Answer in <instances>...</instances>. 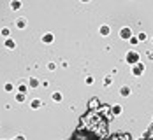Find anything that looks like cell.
Listing matches in <instances>:
<instances>
[{"mask_svg":"<svg viewBox=\"0 0 153 140\" xmlns=\"http://www.w3.org/2000/svg\"><path fill=\"white\" fill-rule=\"evenodd\" d=\"M14 98H16V102H18V103H23V102H25V100H27V95L16 93V95H14Z\"/></svg>","mask_w":153,"mask_h":140,"instance_id":"20","label":"cell"},{"mask_svg":"<svg viewBox=\"0 0 153 140\" xmlns=\"http://www.w3.org/2000/svg\"><path fill=\"white\" fill-rule=\"evenodd\" d=\"M122 112H123V107L120 105V103H114V105H111V114H113L114 117H116V116H120Z\"/></svg>","mask_w":153,"mask_h":140,"instance_id":"11","label":"cell"},{"mask_svg":"<svg viewBox=\"0 0 153 140\" xmlns=\"http://www.w3.org/2000/svg\"><path fill=\"white\" fill-rule=\"evenodd\" d=\"M125 63L130 65V67L141 63V54H139L137 51H127V54H125Z\"/></svg>","mask_w":153,"mask_h":140,"instance_id":"1","label":"cell"},{"mask_svg":"<svg viewBox=\"0 0 153 140\" xmlns=\"http://www.w3.org/2000/svg\"><path fill=\"white\" fill-rule=\"evenodd\" d=\"M28 82L27 81H19V84L16 86V93H21V95H28Z\"/></svg>","mask_w":153,"mask_h":140,"instance_id":"4","label":"cell"},{"mask_svg":"<svg viewBox=\"0 0 153 140\" xmlns=\"http://www.w3.org/2000/svg\"><path fill=\"white\" fill-rule=\"evenodd\" d=\"M41 84H42V88H48V86H49V81H42Z\"/></svg>","mask_w":153,"mask_h":140,"instance_id":"26","label":"cell"},{"mask_svg":"<svg viewBox=\"0 0 153 140\" xmlns=\"http://www.w3.org/2000/svg\"><path fill=\"white\" fill-rule=\"evenodd\" d=\"M137 39H139V42H144V40L148 39V35H146V32H139V33H137Z\"/></svg>","mask_w":153,"mask_h":140,"instance_id":"23","label":"cell"},{"mask_svg":"<svg viewBox=\"0 0 153 140\" xmlns=\"http://www.w3.org/2000/svg\"><path fill=\"white\" fill-rule=\"evenodd\" d=\"M9 7H11L13 11H19V9H21V2H19V0H13V2L9 4Z\"/></svg>","mask_w":153,"mask_h":140,"instance_id":"18","label":"cell"},{"mask_svg":"<svg viewBox=\"0 0 153 140\" xmlns=\"http://www.w3.org/2000/svg\"><path fill=\"white\" fill-rule=\"evenodd\" d=\"M99 35L100 37H109L111 35V26L109 25H100L99 26Z\"/></svg>","mask_w":153,"mask_h":140,"instance_id":"7","label":"cell"},{"mask_svg":"<svg viewBox=\"0 0 153 140\" xmlns=\"http://www.w3.org/2000/svg\"><path fill=\"white\" fill-rule=\"evenodd\" d=\"M144 70H146V67H144V63L141 62V63H137V65H134L130 72H132V75H134V77H141V75L144 74Z\"/></svg>","mask_w":153,"mask_h":140,"instance_id":"3","label":"cell"},{"mask_svg":"<svg viewBox=\"0 0 153 140\" xmlns=\"http://www.w3.org/2000/svg\"><path fill=\"white\" fill-rule=\"evenodd\" d=\"M60 67H62V68H67V67H69V63H67V62H62Z\"/></svg>","mask_w":153,"mask_h":140,"instance_id":"27","label":"cell"},{"mask_svg":"<svg viewBox=\"0 0 153 140\" xmlns=\"http://www.w3.org/2000/svg\"><path fill=\"white\" fill-rule=\"evenodd\" d=\"M13 140H25V137H23V135H18V137H14Z\"/></svg>","mask_w":153,"mask_h":140,"instance_id":"28","label":"cell"},{"mask_svg":"<svg viewBox=\"0 0 153 140\" xmlns=\"http://www.w3.org/2000/svg\"><path fill=\"white\" fill-rule=\"evenodd\" d=\"M146 58H148L150 62H153V51H148V53H146Z\"/></svg>","mask_w":153,"mask_h":140,"instance_id":"25","label":"cell"},{"mask_svg":"<svg viewBox=\"0 0 153 140\" xmlns=\"http://www.w3.org/2000/svg\"><path fill=\"white\" fill-rule=\"evenodd\" d=\"M27 82H28V88H30V89H37V88L41 86V81H39L37 77H28Z\"/></svg>","mask_w":153,"mask_h":140,"instance_id":"8","label":"cell"},{"mask_svg":"<svg viewBox=\"0 0 153 140\" xmlns=\"http://www.w3.org/2000/svg\"><path fill=\"white\" fill-rule=\"evenodd\" d=\"M41 42H42V44H46V46L53 44V42H55V35H53L51 32H46V33H42V37H41Z\"/></svg>","mask_w":153,"mask_h":140,"instance_id":"6","label":"cell"},{"mask_svg":"<svg viewBox=\"0 0 153 140\" xmlns=\"http://www.w3.org/2000/svg\"><path fill=\"white\" fill-rule=\"evenodd\" d=\"M152 44H153V37H152Z\"/></svg>","mask_w":153,"mask_h":140,"instance_id":"29","label":"cell"},{"mask_svg":"<svg viewBox=\"0 0 153 140\" xmlns=\"http://www.w3.org/2000/svg\"><path fill=\"white\" fill-rule=\"evenodd\" d=\"M51 100H53V102H56V103H60L62 100H63V95H62L60 91H55V93L51 95Z\"/></svg>","mask_w":153,"mask_h":140,"instance_id":"15","label":"cell"},{"mask_svg":"<svg viewBox=\"0 0 153 140\" xmlns=\"http://www.w3.org/2000/svg\"><path fill=\"white\" fill-rule=\"evenodd\" d=\"M0 35H2L4 39H11V28H9V26H4V28L0 30Z\"/></svg>","mask_w":153,"mask_h":140,"instance_id":"17","label":"cell"},{"mask_svg":"<svg viewBox=\"0 0 153 140\" xmlns=\"http://www.w3.org/2000/svg\"><path fill=\"white\" fill-rule=\"evenodd\" d=\"M41 107H42V100L41 98H32L30 100V109L37 110V109H41Z\"/></svg>","mask_w":153,"mask_h":140,"instance_id":"10","label":"cell"},{"mask_svg":"<svg viewBox=\"0 0 153 140\" xmlns=\"http://www.w3.org/2000/svg\"><path fill=\"white\" fill-rule=\"evenodd\" d=\"M143 139H146V140H153V121H152V125L148 126V130L143 133Z\"/></svg>","mask_w":153,"mask_h":140,"instance_id":"13","label":"cell"},{"mask_svg":"<svg viewBox=\"0 0 153 140\" xmlns=\"http://www.w3.org/2000/svg\"><path fill=\"white\" fill-rule=\"evenodd\" d=\"M128 44H130V46H137V44H141V42H139V39H137V35H136V37L132 35V39L128 40Z\"/></svg>","mask_w":153,"mask_h":140,"instance_id":"24","label":"cell"},{"mask_svg":"<svg viewBox=\"0 0 153 140\" xmlns=\"http://www.w3.org/2000/svg\"><path fill=\"white\" fill-rule=\"evenodd\" d=\"M102 86H104V88H111V86H113V75H111V74L104 77V81H102Z\"/></svg>","mask_w":153,"mask_h":140,"instance_id":"14","label":"cell"},{"mask_svg":"<svg viewBox=\"0 0 153 140\" xmlns=\"http://www.w3.org/2000/svg\"><path fill=\"white\" fill-rule=\"evenodd\" d=\"M4 46L7 47V49H16V40H14V39H5Z\"/></svg>","mask_w":153,"mask_h":140,"instance_id":"16","label":"cell"},{"mask_svg":"<svg viewBox=\"0 0 153 140\" xmlns=\"http://www.w3.org/2000/svg\"><path fill=\"white\" fill-rule=\"evenodd\" d=\"M93 82H95V77H93V75H90V74H88V75L85 77V84H86V86H92Z\"/></svg>","mask_w":153,"mask_h":140,"instance_id":"22","label":"cell"},{"mask_svg":"<svg viewBox=\"0 0 153 140\" xmlns=\"http://www.w3.org/2000/svg\"><path fill=\"white\" fill-rule=\"evenodd\" d=\"M4 91H5V93H13V91H14V84H13V82H5V84H4Z\"/></svg>","mask_w":153,"mask_h":140,"instance_id":"19","label":"cell"},{"mask_svg":"<svg viewBox=\"0 0 153 140\" xmlns=\"http://www.w3.org/2000/svg\"><path fill=\"white\" fill-rule=\"evenodd\" d=\"M100 105H102V102L99 100V96H92L86 103V110H99Z\"/></svg>","mask_w":153,"mask_h":140,"instance_id":"2","label":"cell"},{"mask_svg":"<svg viewBox=\"0 0 153 140\" xmlns=\"http://www.w3.org/2000/svg\"><path fill=\"white\" fill-rule=\"evenodd\" d=\"M120 39H123V40H130V39H132V28H128V26L120 28Z\"/></svg>","mask_w":153,"mask_h":140,"instance_id":"5","label":"cell"},{"mask_svg":"<svg viewBox=\"0 0 153 140\" xmlns=\"http://www.w3.org/2000/svg\"><path fill=\"white\" fill-rule=\"evenodd\" d=\"M130 93H132V89H130V86H127V84H123L122 88H120V96H123V98H127V96H130Z\"/></svg>","mask_w":153,"mask_h":140,"instance_id":"12","label":"cell"},{"mask_svg":"<svg viewBox=\"0 0 153 140\" xmlns=\"http://www.w3.org/2000/svg\"><path fill=\"white\" fill-rule=\"evenodd\" d=\"M48 70H49V72H55V70H58V63L49 62V63H48Z\"/></svg>","mask_w":153,"mask_h":140,"instance_id":"21","label":"cell"},{"mask_svg":"<svg viewBox=\"0 0 153 140\" xmlns=\"http://www.w3.org/2000/svg\"><path fill=\"white\" fill-rule=\"evenodd\" d=\"M27 25H28L27 18H18V19H16V28H18V30H25Z\"/></svg>","mask_w":153,"mask_h":140,"instance_id":"9","label":"cell"}]
</instances>
